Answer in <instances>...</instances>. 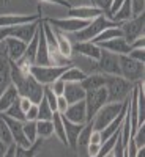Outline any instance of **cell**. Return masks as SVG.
I'll return each instance as SVG.
<instances>
[{
    "instance_id": "cell-14",
    "label": "cell",
    "mask_w": 145,
    "mask_h": 157,
    "mask_svg": "<svg viewBox=\"0 0 145 157\" xmlns=\"http://www.w3.org/2000/svg\"><path fill=\"white\" fill-rule=\"evenodd\" d=\"M68 121L71 123H77V124H85L87 123V109H85V101H79L74 104H70L65 110V113H62Z\"/></svg>"
},
{
    "instance_id": "cell-17",
    "label": "cell",
    "mask_w": 145,
    "mask_h": 157,
    "mask_svg": "<svg viewBox=\"0 0 145 157\" xmlns=\"http://www.w3.org/2000/svg\"><path fill=\"white\" fill-rule=\"evenodd\" d=\"M104 14V13L96 8V6H87V5H82V6H71L68 10V17H76V19H82V21H91L98 16Z\"/></svg>"
},
{
    "instance_id": "cell-15",
    "label": "cell",
    "mask_w": 145,
    "mask_h": 157,
    "mask_svg": "<svg viewBox=\"0 0 145 157\" xmlns=\"http://www.w3.org/2000/svg\"><path fill=\"white\" fill-rule=\"evenodd\" d=\"M3 43H5V57L10 61L18 63L24 57V52H25L27 44L22 43L21 39H16V38H6Z\"/></svg>"
},
{
    "instance_id": "cell-38",
    "label": "cell",
    "mask_w": 145,
    "mask_h": 157,
    "mask_svg": "<svg viewBox=\"0 0 145 157\" xmlns=\"http://www.w3.org/2000/svg\"><path fill=\"white\" fill-rule=\"evenodd\" d=\"M49 88L52 90V93H54L57 98L58 96H63V90H65V82L62 80V78H57L55 82H52L49 85Z\"/></svg>"
},
{
    "instance_id": "cell-10",
    "label": "cell",
    "mask_w": 145,
    "mask_h": 157,
    "mask_svg": "<svg viewBox=\"0 0 145 157\" xmlns=\"http://www.w3.org/2000/svg\"><path fill=\"white\" fill-rule=\"evenodd\" d=\"M52 29H55L62 33H76L79 30L85 29L90 21H82L76 17H63V19H52V17H43Z\"/></svg>"
},
{
    "instance_id": "cell-6",
    "label": "cell",
    "mask_w": 145,
    "mask_h": 157,
    "mask_svg": "<svg viewBox=\"0 0 145 157\" xmlns=\"http://www.w3.org/2000/svg\"><path fill=\"white\" fill-rule=\"evenodd\" d=\"M118 61H120V75L125 80L131 82L133 85L143 82V74H145L143 63L129 58L128 55H118Z\"/></svg>"
},
{
    "instance_id": "cell-8",
    "label": "cell",
    "mask_w": 145,
    "mask_h": 157,
    "mask_svg": "<svg viewBox=\"0 0 145 157\" xmlns=\"http://www.w3.org/2000/svg\"><path fill=\"white\" fill-rule=\"evenodd\" d=\"M85 109H87V123L91 121L95 118V115L98 113V110L107 104V91L106 88H98L95 91H87L85 94Z\"/></svg>"
},
{
    "instance_id": "cell-9",
    "label": "cell",
    "mask_w": 145,
    "mask_h": 157,
    "mask_svg": "<svg viewBox=\"0 0 145 157\" xmlns=\"http://www.w3.org/2000/svg\"><path fill=\"white\" fill-rule=\"evenodd\" d=\"M96 72L106 74V75H120V61H118V55L111 54V52L101 49L99 58L96 60Z\"/></svg>"
},
{
    "instance_id": "cell-40",
    "label": "cell",
    "mask_w": 145,
    "mask_h": 157,
    "mask_svg": "<svg viewBox=\"0 0 145 157\" xmlns=\"http://www.w3.org/2000/svg\"><path fill=\"white\" fill-rule=\"evenodd\" d=\"M91 2H93V6L99 8V10L104 13V16H106V13H107V10H109V6H111L112 0H91Z\"/></svg>"
},
{
    "instance_id": "cell-43",
    "label": "cell",
    "mask_w": 145,
    "mask_h": 157,
    "mask_svg": "<svg viewBox=\"0 0 145 157\" xmlns=\"http://www.w3.org/2000/svg\"><path fill=\"white\" fill-rule=\"evenodd\" d=\"M66 107H68L66 99H65L63 96H58V98H57V112H58V113H65Z\"/></svg>"
},
{
    "instance_id": "cell-39",
    "label": "cell",
    "mask_w": 145,
    "mask_h": 157,
    "mask_svg": "<svg viewBox=\"0 0 145 157\" xmlns=\"http://www.w3.org/2000/svg\"><path fill=\"white\" fill-rule=\"evenodd\" d=\"M38 120V104H32V107L25 112V121H36Z\"/></svg>"
},
{
    "instance_id": "cell-21",
    "label": "cell",
    "mask_w": 145,
    "mask_h": 157,
    "mask_svg": "<svg viewBox=\"0 0 145 157\" xmlns=\"http://www.w3.org/2000/svg\"><path fill=\"white\" fill-rule=\"evenodd\" d=\"M85 91L81 86V83H76V82H68L65 83V90H63V98L66 99L68 105L79 101H84L85 99Z\"/></svg>"
},
{
    "instance_id": "cell-48",
    "label": "cell",
    "mask_w": 145,
    "mask_h": 157,
    "mask_svg": "<svg viewBox=\"0 0 145 157\" xmlns=\"http://www.w3.org/2000/svg\"><path fill=\"white\" fill-rule=\"evenodd\" d=\"M136 157H145V148H139L136 152Z\"/></svg>"
},
{
    "instance_id": "cell-33",
    "label": "cell",
    "mask_w": 145,
    "mask_h": 157,
    "mask_svg": "<svg viewBox=\"0 0 145 157\" xmlns=\"http://www.w3.org/2000/svg\"><path fill=\"white\" fill-rule=\"evenodd\" d=\"M22 129H24V135L27 137V140L30 143H33L38 135H36V121H25L22 123Z\"/></svg>"
},
{
    "instance_id": "cell-42",
    "label": "cell",
    "mask_w": 145,
    "mask_h": 157,
    "mask_svg": "<svg viewBox=\"0 0 145 157\" xmlns=\"http://www.w3.org/2000/svg\"><path fill=\"white\" fill-rule=\"evenodd\" d=\"M131 49H145V36H140V38L134 39V41L129 44V50Z\"/></svg>"
},
{
    "instance_id": "cell-49",
    "label": "cell",
    "mask_w": 145,
    "mask_h": 157,
    "mask_svg": "<svg viewBox=\"0 0 145 157\" xmlns=\"http://www.w3.org/2000/svg\"><path fill=\"white\" fill-rule=\"evenodd\" d=\"M107 157H112V155H111V154H109V155H107Z\"/></svg>"
},
{
    "instance_id": "cell-20",
    "label": "cell",
    "mask_w": 145,
    "mask_h": 157,
    "mask_svg": "<svg viewBox=\"0 0 145 157\" xmlns=\"http://www.w3.org/2000/svg\"><path fill=\"white\" fill-rule=\"evenodd\" d=\"M62 118H63L65 134H66V140H68V148H71V149H74V151H76V148H77V138H79V134H81V130L84 129V126H85V124L71 123V121H68L63 115H62Z\"/></svg>"
},
{
    "instance_id": "cell-35",
    "label": "cell",
    "mask_w": 145,
    "mask_h": 157,
    "mask_svg": "<svg viewBox=\"0 0 145 157\" xmlns=\"http://www.w3.org/2000/svg\"><path fill=\"white\" fill-rule=\"evenodd\" d=\"M131 137H133V141L137 148H145V124L139 126Z\"/></svg>"
},
{
    "instance_id": "cell-30",
    "label": "cell",
    "mask_w": 145,
    "mask_h": 157,
    "mask_svg": "<svg viewBox=\"0 0 145 157\" xmlns=\"http://www.w3.org/2000/svg\"><path fill=\"white\" fill-rule=\"evenodd\" d=\"M54 134V124L50 121H36V135L38 138H49Z\"/></svg>"
},
{
    "instance_id": "cell-2",
    "label": "cell",
    "mask_w": 145,
    "mask_h": 157,
    "mask_svg": "<svg viewBox=\"0 0 145 157\" xmlns=\"http://www.w3.org/2000/svg\"><path fill=\"white\" fill-rule=\"evenodd\" d=\"M104 88L107 91V102H123L131 94L134 85L125 80L122 75H107Z\"/></svg>"
},
{
    "instance_id": "cell-45",
    "label": "cell",
    "mask_w": 145,
    "mask_h": 157,
    "mask_svg": "<svg viewBox=\"0 0 145 157\" xmlns=\"http://www.w3.org/2000/svg\"><path fill=\"white\" fill-rule=\"evenodd\" d=\"M99 151V145H96V143H90L88 145V155L90 157H95Z\"/></svg>"
},
{
    "instance_id": "cell-22",
    "label": "cell",
    "mask_w": 145,
    "mask_h": 157,
    "mask_svg": "<svg viewBox=\"0 0 145 157\" xmlns=\"http://www.w3.org/2000/svg\"><path fill=\"white\" fill-rule=\"evenodd\" d=\"M106 80L107 75L106 74H99V72H93V74H87L85 78L81 82V86L84 88V91H95L98 88L106 86Z\"/></svg>"
},
{
    "instance_id": "cell-31",
    "label": "cell",
    "mask_w": 145,
    "mask_h": 157,
    "mask_svg": "<svg viewBox=\"0 0 145 157\" xmlns=\"http://www.w3.org/2000/svg\"><path fill=\"white\" fill-rule=\"evenodd\" d=\"M5 115L10 116V118H13V120H16V121L25 123V113L22 112V109H21V105H19V98L10 105V109L5 112Z\"/></svg>"
},
{
    "instance_id": "cell-37",
    "label": "cell",
    "mask_w": 145,
    "mask_h": 157,
    "mask_svg": "<svg viewBox=\"0 0 145 157\" xmlns=\"http://www.w3.org/2000/svg\"><path fill=\"white\" fill-rule=\"evenodd\" d=\"M131 10H133V17L142 14L145 11V0H131Z\"/></svg>"
},
{
    "instance_id": "cell-46",
    "label": "cell",
    "mask_w": 145,
    "mask_h": 157,
    "mask_svg": "<svg viewBox=\"0 0 145 157\" xmlns=\"http://www.w3.org/2000/svg\"><path fill=\"white\" fill-rule=\"evenodd\" d=\"M8 148H10V146H8V145H5V143H3L2 140H0V157H3V155H5V152L8 151Z\"/></svg>"
},
{
    "instance_id": "cell-27",
    "label": "cell",
    "mask_w": 145,
    "mask_h": 157,
    "mask_svg": "<svg viewBox=\"0 0 145 157\" xmlns=\"http://www.w3.org/2000/svg\"><path fill=\"white\" fill-rule=\"evenodd\" d=\"M52 124H54V134L58 137V140L62 141V145L68 148V140H66V134H65V126H63L62 113L54 112V116H52Z\"/></svg>"
},
{
    "instance_id": "cell-5",
    "label": "cell",
    "mask_w": 145,
    "mask_h": 157,
    "mask_svg": "<svg viewBox=\"0 0 145 157\" xmlns=\"http://www.w3.org/2000/svg\"><path fill=\"white\" fill-rule=\"evenodd\" d=\"M126 99L123 102H107V104H104V105L98 110V113L95 115V118L91 120L93 129L95 130H103L107 124H111L115 118L122 113L125 104H126Z\"/></svg>"
},
{
    "instance_id": "cell-47",
    "label": "cell",
    "mask_w": 145,
    "mask_h": 157,
    "mask_svg": "<svg viewBox=\"0 0 145 157\" xmlns=\"http://www.w3.org/2000/svg\"><path fill=\"white\" fill-rule=\"evenodd\" d=\"M14 148H16V145H11V146L8 148V151L5 152L3 157H14Z\"/></svg>"
},
{
    "instance_id": "cell-18",
    "label": "cell",
    "mask_w": 145,
    "mask_h": 157,
    "mask_svg": "<svg viewBox=\"0 0 145 157\" xmlns=\"http://www.w3.org/2000/svg\"><path fill=\"white\" fill-rule=\"evenodd\" d=\"M73 52L96 61L99 58L101 49H99L98 44L91 43V41H76V44H73Z\"/></svg>"
},
{
    "instance_id": "cell-28",
    "label": "cell",
    "mask_w": 145,
    "mask_h": 157,
    "mask_svg": "<svg viewBox=\"0 0 145 157\" xmlns=\"http://www.w3.org/2000/svg\"><path fill=\"white\" fill-rule=\"evenodd\" d=\"M120 36H123L120 27H109L106 30H103L96 38L91 39V43L99 44V43H104V41H109V39H114V38H120Z\"/></svg>"
},
{
    "instance_id": "cell-23",
    "label": "cell",
    "mask_w": 145,
    "mask_h": 157,
    "mask_svg": "<svg viewBox=\"0 0 145 157\" xmlns=\"http://www.w3.org/2000/svg\"><path fill=\"white\" fill-rule=\"evenodd\" d=\"M11 64L10 60L0 54V96L3 94V91L11 85Z\"/></svg>"
},
{
    "instance_id": "cell-16",
    "label": "cell",
    "mask_w": 145,
    "mask_h": 157,
    "mask_svg": "<svg viewBox=\"0 0 145 157\" xmlns=\"http://www.w3.org/2000/svg\"><path fill=\"white\" fill-rule=\"evenodd\" d=\"M35 64H39V66H47V64H50L49 49H47L46 36H44V30H43V17H41V22H39V27H38V50H36Z\"/></svg>"
},
{
    "instance_id": "cell-24",
    "label": "cell",
    "mask_w": 145,
    "mask_h": 157,
    "mask_svg": "<svg viewBox=\"0 0 145 157\" xmlns=\"http://www.w3.org/2000/svg\"><path fill=\"white\" fill-rule=\"evenodd\" d=\"M54 33H55V39H57V49H58V52L65 58H71V55H73V44L70 41V38L65 33L55 30V29H54Z\"/></svg>"
},
{
    "instance_id": "cell-41",
    "label": "cell",
    "mask_w": 145,
    "mask_h": 157,
    "mask_svg": "<svg viewBox=\"0 0 145 157\" xmlns=\"http://www.w3.org/2000/svg\"><path fill=\"white\" fill-rule=\"evenodd\" d=\"M38 2H43V3H50V5H58V6H63V8H66L70 10L73 5L68 2V0H38Z\"/></svg>"
},
{
    "instance_id": "cell-11",
    "label": "cell",
    "mask_w": 145,
    "mask_h": 157,
    "mask_svg": "<svg viewBox=\"0 0 145 157\" xmlns=\"http://www.w3.org/2000/svg\"><path fill=\"white\" fill-rule=\"evenodd\" d=\"M0 116L3 118V121L6 123L8 129H10V134H11V138H13V143L16 146H22V148H29L32 143L27 140V137L24 135V129H22V123L21 121H16L13 118L6 116L5 113H0Z\"/></svg>"
},
{
    "instance_id": "cell-25",
    "label": "cell",
    "mask_w": 145,
    "mask_h": 157,
    "mask_svg": "<svg viewBox=\"0 0 145 157\" xmlns=\"http://www.w3.org/2000/svg\"><path fill=\"white\" fill-rule=\"evenodd\" d=\"M18 98H19L18 90H16L14 85L11 83V85L3 91V94L0 96V113H5V112L10 109V105H11V104L14 102Z\"/></svg>"
},
{
    "instance_id": "cell-4",
    "label": "cell",
    "mask_w": 145,
    "mask_h": 157,
    "mask_svg": "<svg viewBox=\"0 0 145 157\" xmlns=\"http://www.w3.org/2000/svg\"><path fill=\"white\" fill-rule=\"evenodd\" d=\"M71 66H52V64L39 66V64H30L29 66V74L35 78L38 83H41L43 86H46V85H50L52 82H55L57 78H60L62 74L68 68H71Z\"/></svg>"
},
{
    "instance_id": "cell-12",
    "label": "cell",
    "mask_w": 145,
    "mask_h": 157,
    "mask_svg": "<svg viewBox=\"0 0 145 157\" xmlns=\"http://www.w3.org/2000/svg\"><path fill=\"white\" fill-rule=\"evenodd\" d=\"M39 22H41V19L36 21V22H30V24L18 25V27H8V29H10V38L21 39L22 43L29 44V43L32 41V38H33V36L36 35V32H38Z\"/></svg>"
},
{
    "instance_id": "cell-32",
    "label": "cell",
    "mask_w": 145,
    "mask_h": 157,
    "mask_svg": "<svg viewBox=\"0 0 145 157\" xmlns=\"http://www.w3.org/2000/svg\"><path fill=\"white\" fill-rule=\"evenodd\" d=\"M52 116H54V112L50 110L49 104L43 98L41 101H39V104H38V120L36 121H50Z\"/></svg>"
},
{
    "instance_id": "cell-19",
    "label": "cell",
    "mask_w": 145,
    "mask_h": 157,
    "mask_svg": "<svg viewBox=\"0 0 145 157\" xmlns=\"http://www.w3.org/2000/svg\"><path fill=\"white\" fill-rule=\"evenodd\" d=\"M98 46H99V49H104V50L111 52V54H115V55H128V52H129V44L123 39V36L99 43Z\"/></svg>"
},
{
    "instance_id": "cell-1",
    "label": "cell",
    "mask_w": 145,
    "mask_h": 157,
    "mask_svg": "<svg viewBox=\"0 0 145 157\" xmlns=\"http://www.w3.org/2000/svg\"><path fill=\"white\" fill-rule=\"evenodd\" d=\"M11 64V82L16 86L19 98H27L32 104H39L44 94V86L38 83L29 74L27 69H22L18 63L10 61Z\"/></svg>"
},
{
    "instance_id": "cell-7",
    "label": "cell",
    "mask_w": 145,
    "mask_h": 157,
    "mask_svg": "<svg viewBox=\"0 0 145 157\" xmlns=\"http://www.w3.org/2000/svg\"><path fill=\"white\" fill-rule=\"evenodd\" d=\"M120 29H122V33H123V39H125L128 44H131L134 39L143 36V30H145V13H142V14H139V16L131 17L128 21H125L120 25Z\"/></svg>"
},
{
    "instance_id": "cell-34",
    "label": "cell",
    "mask_w": 145,
    "mask_h": 157,
    "mask_svg": "<svg viewBox=\"0 0 145 157\" xmlns=\"http://www.w3.org/2000/svg\"><path fill=\"white\" fill-rule=\"evenodd\" d=\"M0 140H2L5 145H8V146L14 145V143H13V138H11V134H10V129H8V126L3 121L2 116H0Z\"/></svg>"
},
{
    "instance_id": "cell-36",
    "label": "cell",
    "mask_w": 145,
    "mask_h": 157,
    "mask_svg": "<svg viewBox=\"0 0 145 157\" xmlns=\"http://www.w3.org/2000/svg\"><path fill=\"white\" fill-rule=\"evenodd\" d=\"M128 57L145 64V49H131L128 52Z\"/></svg>"
},
{
    "instance_id": "cell-44",
    "label": "cell",
    "mask_w": 145,
    "mask_h": 157,
    "mask_svg": "<svg viewBox=\"0 0 145 157\" xmlns=\"http://www.w3.org/2000/svg\"><path fill=\"white\" fill-rule=\"evenodd\" d=\"M19 105H21V109H22V112L25 113L30 107H32V102L27 99V98H19Z\"/></svg>"
},
{
    "instance_id": "cell-3",
    "label": "cell",
    "mask_w": 145,
    "mask_h": 157,
    "mask_svg": "<svg viewBox=\"0 0 145 157\" xmlns=\"http://www.w3.org/2000/svg\"><path fill=\"white\" fill-rule=\"evenodd\" d=\"M109 27H120V24H117V22L107 19L104 14H101L95 19H91L85 29L79 30V32H76L73 35H74V38L77 39V41H91V39L96 38L103 30H106Z\"/></svg>"
},
{
    "instance_id": "cell-26",
    "label": "cell",
    "mask_w": 145,
    "mask_h": 157,
    "mask_svg": "<svg viewBox=\"0 0 145 157\" xmlns=\"http://www.w3.org/2000/svg\"><path fill=\"white\" fill-rule=\"evenodd\" d=\"M41 146H43V138H36L29 148L16 146L14 148V157H36V154L41 149Z\"/></svg>"
},
{
    "instance_id": "cell-29",
    "label": "cell",
    "mask_w": 145,
    "mask_h": 157,
    "mask_svg": "<svg viewBox=\"0 0 145 157\" xmlns=\"http://www.w3.org/2000/svg\"><path fill=\"white\" fill-rule=\"evenodd\" d=\"M85 72L84 71H81L79 68H74V66H71V68H68L66 71H65L63 74H62V80L65 82V83H68V82H76V83H81L84 78H85Z\"/></svg>"
},
{
    "instance_id": "cell-13",
    "label": "cell",
    "mask_w": 145,
    "mask_h": 157,
    "mask_svg": "<svg viewBox=\"0 0 145 157\" xmlns=\"http://www.w3.org/2000/svg\"><path fill=\"white\" fill-rule=\"evenodd\" d=\"M41 17V11H38V14H0V27H18V25L36 22Z\"/></svg>"
}]
</instances>
